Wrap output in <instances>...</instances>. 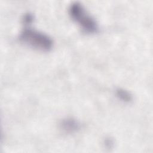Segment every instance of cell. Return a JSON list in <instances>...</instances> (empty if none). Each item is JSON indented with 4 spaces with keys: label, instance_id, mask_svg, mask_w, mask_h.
<instances>
[{
    "label": "cell",
    "instance_id": "1",
    "mask_svg": "<svg viewBox=\"0 0 153 153\" xmlns=\"http://www.w3.org/2000/svg\"><path fill=\"white\" fill-rule=\"evenodd\" d=\"M19 39L26 45L41 51H49L53 45V41L48 35L30 27L21 32Z\"/></svg>",
    "mask_w": 153,
    "mask_h": 153
},
{
    "label": "cell",
    "instance_id": "2",
    "mask_svg": "<svg viewBox=\"0 0 153 153\" xmlns=\"http://www.w3.org/2000/svg\"><path fill=\"white\" fill-rule=\"evenodd\" d=\"M71 18L77 23L81 28L87 33H93L99 29L96 20L87 13L84 7L78 2H72L69 8Z\"/></svg>",
    "mask_w": 153,
    "mask_h": 153
},
{
    "label": "cell",
    "instance_id": "3",
    "mask_svg": "<svg viewBox=\"0 0 153 153\" xmlns=\"http://www.w3.org/2000/svg\"><path fill=\"white\" fill-rule=\"evenodd\" d=\"M61 128L67 133H74L78 130L80 124L78 121L72 118L63 119L60 124Z\"/></svg>",
    "mask_w": 153,
    "mask_h": 153
},
{
    "label": "cell",
    "instance_id": "4",
    "mask_svg": "<svg viewBox=\"0 0 153 153\" xmlns=\"http://www.w3.org/2000/svg\"><path fill=\"white\" fill-rule=\"evenodd\" d=\"M117 97L124 102H129L132 100V95L128 91L123 88H118L116 90Z\"/></svg>",
    "mask_w": 153,
    "mask_h": 153
},
{
    "label": "cell",
    "instance_id": "5",
    "mask_svg": "<svg viewBox=\"0 0 153 153\" xmlns=\"http://www.w3.org/2000/svg\"><path fill=\"white\" fill-rule=\"evenodd\" d=\"M33 16L30 14H27L25 15L23 17V22L26 24H30L33 21Z\"/></svg>",
    "mask_w": 153,
    "mask_h": 153
}]
</instances>
